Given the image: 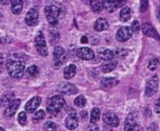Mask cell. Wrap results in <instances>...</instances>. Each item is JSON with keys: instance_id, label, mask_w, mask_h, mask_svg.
Listing matches in <instances>:
<instances>
[{"instance_id": "cell-36", "label": "cell", "mask_w": 160, "mask_h": 131, "mask_svg": "<svg viewBox=\"0 0 160 131\" xmlns=\"http://www.w3.org/2000/svg\"><path fill=\"white\" fill-rule=\"evenodd\" d=\"M154 111L156 113H160V98L156 101L155 107H154Z\"/></svg>"}, {"instance_id": "cell-37", "label": "cell", "mask_w": 160, "mask_h": 131, "mask_svg": "<svg viewBox=\"0 0 160 131\" xmlns=\"http://www.w3.org/2000/svg\"><path fill=\"white\" fill-rule=\"evenodd\" d=\"M86 131H99V128H98V127L96 124H91V125L87 128Z\"/></svg>"}, {"instance_id": "cell-38", "label": "cell", "mask_w": 160, "mask_h": 131, "mask_svg": "<svg viewBox=\"0 0 160 131\" xmlns=\"http://www.w3.org/2000/svg\"><path fill=\"white\" fill-rule=\"evenodd\" d=\"M81 117H82V120H86L87 119V117H88V113H87V112H85V111H82V112H81Z\"/></svg>"}, {"instance_id": "cell-14", "label": "cell", "mask_w": 160, "mask_h": 131, "mask_svg": "<svg viewBox=\"0 0 160 131\" xmlns=\"http://www.w3.org/2000/svg\"><path fill=\"white\" fill-rule=\"evenodd\" d=\"M142 31L148 37L150 38H156L158 40L160 39V36L158 35V31L149 23H144L142 25Z\"/></svg>"}, {"instance_id": "cell-26", "label": "cell", "mask_w": 160, "mask_h": 131, "mask_svg": "<svg viewBox=\"0 0 160 131\" xmlns=\"http://www.w3.org/2000/svg\"><path fill=\"white\" fill-rule=\"evenodd\" d=\"M118 83H119L118 80H115V79H113V78H105V79H103L102 82H101L102 85H103L104 87H106V88H111V87H112V86L118 84Z\"/></svg>"}, {"instance_id": "cell-34", "label": "cell", "mask_w": 160, "mask_h": 131, "mask_svg": "<svg viewBox=\"0 0 160 131\" xmlns=\"http://www.w3.org/2000/svg\"><path fill=\"white\" fill-rule=\"evenodd\" d=\"M131 29L133 32H138L140 30V23L138 21H134L132 23V26H131Z\"/></svg>"}, {"instance_id": "cell-42", "label": "cell", "mask_w": 160, "mask_h": 131, "mask_svg": "<svg viewBox=\"0 0 160 131\" xmlns=\"http://www.w3.org/2000/svg\"><path fill=\"white\" fill-rule=\"evenodd\" d=\"M0 131H6V130H5V129H4L3 128H0Z\"/></svg>"}, {"instance_id": "cell-32", "label": "cell", "mask_w": 160, "mask_h": 131, "mask_svg": "<svg viewBox=\"0 0 160 131\" xmlns=\"http://www.w3.org/2000/svg\"><path fill=\"white\" fill-rule=\"evenodd\" d=\"M18 122L22 127H24L27 123V118H26V113L24 112H21L18 115Z\"/></svg>"}, {"instance_id": "cell-1", "label": "cell", "mask_w": 160, "mask_h": 131, "mask_svg": "<svg viewBox=\"0 0 160 131\" xmlns=\"http://www.w3.org/2000/svg\"><path fill=\"white\" fill-rule=\"evenodd\" d=\"M6 68L8 74L14 79H20L23 76L25 66L19 59H8L6 63Z\"/></svg>"}, {"instance_id": "cell-15", "label": "cell", "mask_w": 160, "mask_h": 131, "mask_svg": "<svg viewBox=\"0 0 160 131\" xmlns=\"http://www.w3.org/2000/svg\"><path fill=\"white\" fill-rule=\"evenodd\" d=\"M41 103V98L39 97H34L31 98L25 105V112L28 113H33L40 105Z\"/></svg>"}, {"instance_id": "cell-19", "label": "cell", "mask_w": 160, "mask_h": 131, "mask_svg": "<svg viewBox=\"0 0 160 131\" xmlns=\"http://www.w3.org/2000/svg\"><path fill=\"white\" fill-rule=\"evenodd\" d=\"M109 28V23L104 18H99L95 22L94 29L98 32H101L104 30H107Z\"/></svg>"}, {"instance_id": "cell-11", "label": "cell", "mask_w": 160, "mask_h": 131, "mask_svg": "<svg viewBox=\"0 0 160 131\" xmlns=\"http://www.w3.org/2000/svg\"><path fill=\"white\" fill-rule=\"evenodd\" d=\"M103 121L108 126L116 128L119 126V118L112 112H106L103 114Z\"/></svg>"}, {"instance_id": "cell-39", "label": "cell", "mask_w": 160, "mask_h": 131, "mask_svg": "<svg viewBox=\"0 0 160 131\" xmlns=\"http://www.w3.org/2000/svg\"><path fill=\"white\" fill-rule=\"evenodd\" d=\"M5 61L3 60V59H1L0 58V73L4 70V67H5Z\"/></svg>"}, {"instance_id": "cell-33", "label": "cell", "mask_w": 160, "mask_h": 131, "mask_svg": "<svg viewBox=\"0 0 160 131\" xmlns=\"http://www.w3.org/2000/svg\"><path fill=\"white\" fill-rule=\"evenodd\" d=\"M158 64H159V60H158V58L154 57V58H152V59L149 61L148 68H149V69H150V70H155V69L158 68Z\"/></svg>"}, {"instance_id": "cell-3", "label": "cell", "mask_w": 160, "mask_h": 131, "mask_svg": "<svg viewBox=\"0 0 160 131\" xmlns=\"http://www.w3.org/2000/svg\"><path fill=\"white\" fill-rule=\"evenodd\" d=\"M46 18L51 25H56L58 23V18L60 14V8L55 5L47 6L44 9Z\"/></svg>"}, {"instance_id": "cell-28", "label": "cell", "mask_w": 160, "mask_h": 131, "mask_svg": "<svg viewBox=\"0 0 160 131\" xmlns=\"http://www.w3.org/2000/svg\"><path fill=\"white\" fill-rule=\"evenodd\" d=\"M100 118V110L98 108H94L91 112V124H96Z\"/></svg>"}, {"instance_id": "cell-17", "label": "cell", "mask_w": 160, "mask_h": 131, "mask_svg": "<svg viewBox=\"0 0 160 131\" xmlns=\"http://www.w3.org/2000/svg\"><path fill=\"white\" fill-rule=\"evenodd\" d=\"M137 125V121H136V117L133 113H130L128 115V117L126 118L125 121V125H124V128L125 131H134L135 128Z\"/></svg>"}, {"instance_id": "cell-41", "label": "cell", "mask_w": 160, "mask_h": 131, "mask_svg": "<svg viewBox=\"0 0 160 131\" xmlns=\"http://www.w3.org/2000/svg\"><path fill=\"white\" fill-rule=\"evenodd\" d=\"M158 20L160 21V6L159 8H158Z\"/></svg>"}, {"instance_id": "cell-22", "label": "cell", "mask_w": 160, "mask_h": 131, "mask_svg": "<svg viewBox=\"0 0 160 131\" xmlns=\"http://www.w3.org/2000/svg\"><path fill=\"white\" fill-rule=\"evenodd\" d=\"M99 57L105 61H111L112 58H113V53L109 50V49H103L101 51H99V53H98Z\"/></svg>"}, {"instance_id": "cell-24", "label": "cell", "mask_w": 160, "mask_h": 131, "mask_svg": "<svg viewBox=\"0 0 160 131\" xmlns=\"http://www.w3.org/2000/svg\"><path fill=\"white\" fill-rule=\"evenodd\" d=\"M131 17V10L129 8H123L120 11V20L122 22H128Z\"/></svg>"}, {"instance_id": "cell-31", "label": "cell", "mask_w": 160, "mask_h": 131, "mask_svg": "<svg viewBox=\"0 0 160 131\" xmlns=\"http://www.w3.org/2000/svg\"><path fill=\"white\" fill-rule=\"evenodd\" d=\"M74 104L77 106V107H80V108H82L85 106L86 104V99L83 96H79L77 98H75L74 100Z\"/></svg>"}, {"instance_id": "cell-18", "label": "cell", "mask_w": 160, "mask_h": 131, "mask_svg": "<svg viewBox=\"0 0 160 131\" xmlns=\"http://www.w3.org/2000/svg\"><path fill=\"white\" fill-rule=\"evenodd\" d=\"M15 95H14V93L13 92H11V91H8L7 93H5L2 97H1V98H0V106L1 107H8L15 98Z\"/></svg>"}, {"instance_id": "cell-10", "label": "cell", "mask_w": 160, "mask_h": 131, "mask_svg": "<svg viewBox=\"0 0 160 131\" xmlns=\"http://www.w3.org/2000/svg\"><path fill=\"white\" fill-rule=\"evenodd\" d=\"M58 91L64 95H68V96H71V95H75L78 92L77 87L69 83H63L58 86Z\"/></svg>"}, {"instance_id": "cell-4", "label": "cell", "mask_w": 160, "mask_h": 131, "mask_svg": "<svg viewBox=\"0 0 160 131\" xmlns=\"http://www.w3.org/2000/svg\"><path fill=\"white\" fill-rule=\"evenodd\" d=\"M35 45H36V49L39 55H41V56L48 55V49H47L46 41H45L44 35H43L42 31L38 32L36 38H35Z\"/></svg>"}, {"instance_id": "cell-16", "label": "cell", "mask_w": 160, "mask_h": 131, "mask_svg": "<svg viewBox=\"0 0 160 131\" xmlns=\"http://www.w3.org/2000/svg\"><path fill=\"white\" fill-rule=\"evenodd\" d=\"M104 3V8H106L107 11L109 12H113L116 10L118 8L123 7L126 2L125 1H115V0H108V1H103Z\"/></svg>"}, {"instance_id": "cell-6", "label": "cell", "mask_w": 160, "mask_h": 131, "mask_svg": "<svg viewBox=\"0 0 160 131\" xmlns=\"http://www.w3.org/2000/svg\"><path fill=\"white\" fill-rule=\"evenodd\" d=\"M158 83H159V79L158 77V75L153 76L146 83V87H145V96L146 97H152L154 96L158 89Z\"/></svg>"}, {"instance_id": "cell-27", "label": "cell", "mask_w": 160, "mask_h": 131, "mask_svg": "<svg viewBox=\"0 0 160 131\" xmlns=\"http://www.w3.org/2000/svg\"><path fill=\"white\" fill-rule=\"evenodd\" d=\"M25 72L28 78H36L38 75V68L37 66H31L26 69Z\"/></svg>"}, {"instance_id": "cell-8", "label": "cell", "mask_w": 160, "mask_h": 131, "mask_svg": "<svg viewBox=\"0 0 160 131\" xmlns=\"http://www.w3.org/2000/svg\"><path fill=\"white\" fill-rule=\"evenodd\" d=\"M65 125H66V128L69 130H74L78 128L79 120L75 112L68 113V115L65 120Z\"/></svg>"}, {"instance_id": "cell-21", "label": "cell", "mask_w": 160, "mask_h": 131, "mask_svg": "<svg viewBox=\"0 0 160 131\" xmlns=\"http://www.w3.org/2000/svg\"><path fill=\"white\" fill-rule=\"evenodd\" d=\"M23 4L20 0H14L11 1V12L15 15H18L22 12V10Z\"/></svg>"}, {"instance_id": "cell-23", "label": "cell", "mask_w": 160, "mask_h": 131, "mask_svg": "<svg viewBox=\"0 0 160 131\" xmlns=\"http://www.w3.org/2000/svg\"><path fill=\"white\" fill-rule=\"evenodd\" d=\"M117 66V62L116 61H109L105 64H103L101 66V70L104 73H109L111 71H112Z\"/></svg>"}, {"instance_id": "cell-40", "label": "cell", "mask_w": 160, "mask_h": 131, "mask_svg": "<svg viewBox=\"0 0 160 131\" xmlns=\"http://www.w3.org/2000/svg\"><path fill=\"white\" fill-rule=\"evenodd\" d=\"M81 41H82V43H87V38L86 37H82V39H81Z\"/></svg>"}, {"instance_id": "cell-13", "label": "cell", "mask_w": 160, "mask_h": 131, "mask_svg": "<svg viewBox=\"0 0 160 131\" xmlns=\"http://www.w3.org/2000/svg\"><path fill=\"white\" fill-rule=\"evenodd\" d=\"M21 104V100L19 98H15L5 110V117L7 118H10L14 115V113L17 112V110L19 109Z\"/></svg>"}, {"instance_id": "cell-5", "label": "cell", "mask_w": 160, "mask_h": 131, "mask_svg": "<svg viewBox=\"0 0 160 131\" xmlns=\"http://www.w3.org/2000/svg\"><path fill=\"white\" fill-rule=\"evenodd\" d=\"M67 60V53L64 48L57 46L53 51V65L55 68H60Z\"/></svg>"}, {"instance_id": "cell-12", "label": "cell", "mask_w": 160, "mask_h": 131, "mask_svg": "<svg viewBox=\"0 0 160 131\" xmlns=\"http://www.w3.org/2000/svg\"><path fill=\"white\" fill-rule=\"evenodd\" d=\"M76 54L80 59H82V60H92L95 57V53L93 50L87 47H82L78 49Z\"/></svg>"}, {"instance_id": "cell-25", "label": "cell", "mask_w": 160, "mask_h": 131, "mask_svg": "<svg viewBox=\"0 0 160 131\" xmlns=\"http://www.w3.org/2000/svg\"><path fill=\"white\" fill-rule=\"evenodd\" d=\"M90 6H91V8L94 12L98 13L103 9L104 3H103V1H92L90 3Z\"/></svg>"}, {"instance_id": "cell-35", "label": "cell", "mask_w": 160, "mask_h": 131, "mask_svg": "<svg viewBox=\"0 0 160 131\" xmlns=\"http://www.w3.org/2000/svg\"><path fill=\"white\" fill-rule=\"evenodd\" d=\"M148 8V2L147 1H142L141 2V11L145 12Z\"/></svg>"}, {"instance_id": "cell-9", "label": "cell", "mask_w": 160, "mask_h": 131, "mask_svg": "<svg viewBox=\"0 0 160 131\" xmlns=\"http://www.w3.org/2000/svg\"><path fill=\"white\" fill-rule=\"evenodd\" d=\"M132 33H133V31H132V29L130 27L123 26L117 31L116 38H117L118 41H121V42L127 41L132 37Z\"/></svg>"}, {"instance_id": "cell-30", "label": "cell", "mask_w": 160, "mask_h": 131, "mask_svg": "<svg viewBox=\"0 0 160 131\" xmlns=\"http://www.w3.org/2000/svg\"><path fill=\"white\" fill-rule=\"evenodd\" d=\"M44 131H57V127L55 125V123L52 122V121H47L44 124Z\"/></svg>"}, {"instance_id": "cell-2", "label": "cell", "mask_w": 160, "mask_h": 131, "mask_svg": "<svg viewBox=\"0 0 160 131\" xmlns=\"http://www.w3.org/2000/svg\"><path fill=\"white\" fill-rule=\"evenodd\" d=\"M66 107V100L62 96H54L48 99L47 111L50 114L55 115Z\"/></svg>"}, {"instance_id": "cell-20", "label": "cell", "mask_w": 160, "mask_h": 131, "mask_svg": "<svg viewBox=\"0 0 160 131\" xmlns=\"http://www.w3.org/2000/svg\"><path fill=\"white\" fill-rule=\"evenodd\" d=\"M76 74V66L71 64L69 66H68L65 69H64V77L66 80H69L71 78H73Z\"/></svg>"}, {"instance_id": "cell-29", "label": "cell", "mask_w": 160, "mask_h": 131, "mask_svg": "<svg viewBox=\"0 0 160 131\" xmlns=\"http://www.w3.org/2000/svg\"><path fill=\"white\" fill-rule=\"evenodd\" d=\"M44 117H45V113H44V111L39 110V111L36 112V113L33 114L32 119H33L34 123H38V122H39V121L43 120V119H44Z\"/></svg>"}, {"instance_id": "cell-7", "label": "cell", "mask_w": 160, "mask_h": 131, "mask_svg": "<svg viewBox=\"0 0 160 131\" xmlns=\"http://www.w3.org/2000/svg\"><path fill=\"white\" fill-rule=\"evenodd\" d=\"M39 12L36 8H31L27 11L25 16V23L29 26H36L38 23Z\"/></svg>"}]
</instances>
